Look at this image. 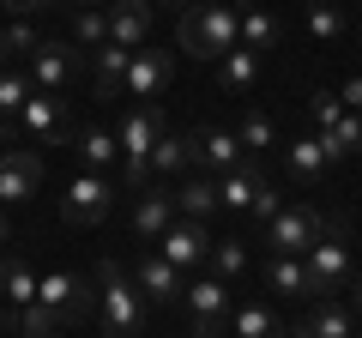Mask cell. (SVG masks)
Segmentation results:
<instances>
[{"label":"cell","instance_id":"e0dca14e","mask_svg":"<svg viewBox=\"0 0 362 338\" xmlns=\"http://www.w3.org/2000/svg\"><path fill=\"white\" fill-rule=\"evenodd\" d=\"M175 223V187H139V199H133V235L139 242H157V235Z\"/></svg>","mask_w":362,"mask_h":338},{"label":"cell","instance_id":"cb8c5ba5","mask_svg":"<svg viewBox=\"0 0 362 338\" xmlns=\"http://www.w3.org/2000/svg\"><path fill=\"white\" fill-rule=\"evenodd\" d=\"M230 338H290V326L266 302H242V308H230Z\"/></svg>","mask_w":362,"mask_h":338},{"label":"cell","instance_id":"5b68a950","mask_svg":"<svg viewBox=\"0 0 362 338\" xmlns=\"http://www.w3.org/2000/svg\"><path fill=\"white\" fill-rule=\"evenodd\" d=\"M302 266H308V290H314V302L338 296V290L350 284V242H344V223H338V218H326L320 242L302 254Z\"/></svg>","mask_w":362,"mask_h":338},{"label":"cell","instance_id":"ba28073f","mask_svg":"<svg viewBox=\"0 0 362 338\" xmlns=\"http://www.w3.org/2000/svg\"><path fill=\"white\" fill-rule=\"evenodd\" d=\"M109 206H115V182L109 175H73L66 182V194H61V218L73 223V230H90V223H103L109 218Z\"/></svg>","mask_w":362,"mask_h":338},{"label":"cell","instance_id":"7bdbcfd3","mask_svg":"<svg viewBox=\"0 0 362 338\" xmlns=\"http://www.w3.org/2000/svg\"><path fill=\"white\" fill-rule=\"evenodd\" d=\"M350 308H356V314H362V278H356V296H350Z\"/></svg>","mask_w":362,"mask_h":338},{"label":"cell","instance_id":"7a4b0ae2","mask_svg":"<svg viewBox=\"0 0 362 338\" xmlns=\"http://www.w3.org/2000/svg\"><path fill=\"white\" fill-rule=\"evenodd\" d=\"M163 109L157 103H133L127 115H121V127H115V139H121V182L139 194V187H151V151H157V139H163Z\"/></svg>","mask_w":362,"mask_h":338},{"label":"cell","instance_id":"8fae6325","mask_svg":"<svg viewBox=\"0 0 362 338\" xmlns=\"http://www.w3.org/2000/svg\"><path fill=\"white\" fill-rule=\"evenodd\" d=\"M157 254H163L175 272H194V266H206V254H211V230L194 223V218H175L163 235H157Z\"/></svg>","mask_w":362,"mask_h":338},{"label":"cell","instance_id":"c3c4849f","mask_svg":"<svg viewBox=\"0 0 362 338\" xmlns=\"http://www.w3.org/2000/svg\"><path fill=\"white\" fill-rule=\"evenodd\" d=\"M350 338H362V326H356V332H350Z\"/></svg>","mask_w":362,"mask_h":338},{"label":"cell","instance_id":"60d3db41","mask_svg":"<svg viewBox=\"0 0 362 338\" xmlns=\"http://www.w3.org/2000/svg\"><path fill=\"white\" fill-rule=\"evenodd\" d=\"M6 6H13L18 18H30V13H42V6H54V0H6Z\"/></svg>","mask_w":362,"mask_h":338},{"label":"cell","instance_id":"4dcf8cb0","mask_svg":"<svg viewBox=\"0 0 362 338\" xmlns=\"http://www.w3.org/2000/svg\"><path fill=\"white\" fill-rule=\"evenodd\" d=\"M235 139H242L247 157H254V151H272V145H278V121H272L266 109H247V115L235 121Z\"/></svg>","mask_w":362,"mask_h":338},{"label":"cell","instance_id":"277c9868","mask_svg":"<svg viewBox=\"0 0 362 338\" xmlns=\"http://www.w3.org/2000/svg\"><path fill=\"white\" fill-rule=\"evenodd\" d=\"M73 133V115H66V97L54 91H30V103L18 109V121L0 127V139H18V145H61Z\"/></svg>","mask_w":362,"mask_h":338},{"label":"cell","instance_id":"603a6c76","mask_svg":"<svg viewBox=\"0 0 362 338\" xmlns=\"http://www.w3.org/2000/svg\"><path fill=\"white\" fill-rule=\"evenodd\" d=\"M181 169H199V133H163L151 151V182L157 175H181Z\"/></svg>","mask_w":362,"mask_h":338},{"label":"cell","instance_id":"ee69618b","mask_svg":"<svg viewBox=\"0 0 362 338\" xmlns=\"http://www.w3.org/2000/svg\"><path fill=\"white\" fill-rule=\"evenodd\" d=\"M73 6H78V13H85V6H109V0H73Z\"/></svg>","mask_w":362,"mask_h":338},{"label":"cell","instance_id":"d4e9b609","mask_svg":"<svg viewBox=\"0 0 362 338\" xmlns=\"http://www.w3.org/2000/svg\"><path fill=\"white\" fill-rule=\"evenodd\" d=\"M218 85H223V91H230V97H247V91H254V85H259V54L235 42V49H230V54H223V61H218Z\"/></svg>","mask_w":362,"mask_h":338},{"label":"cell","instance_id":"b9f144b4","mask_svg":"<svg viewBox=\"0 0 362 338\" xmlns=\"http://www.w3.org/2000/svg\"><path fill=\"white\" fill-rule=\"evenodd\" d=\"M13 242V223H6V206H0V247Z\"/></svg>","mask_w":362,"mask_h":338},{"label":"cell","instance_id":"7dc6e473","mask_svg":"<svg viewBox=\"0 0 362 338\" xmlns=\"http://www.w3.org/2000/svg\"><path fill=\"white\" fill-rule=\"evenodd\" d=\"M0 338H18V332H0Z\"/></svg>","mask_w":362,"mask_h":338},{"label":"cell","instance_id":"6da1fadb","mask_svg":"<svg viewBox=\"0 0 362 338\" xmlns=\"http://www.w3.org/2000/svg\"><path fill=\"white\" fill-rule=\"evenodd\" d=\"M235 42H242V13L230 0H194L175 18V49L187 61H223Z\"/></svg>","mask_w":362,"mask_h":338},{"label":"cell","instance_id":"44dd1931","mask_svg":"<svg viewBox=\"0 0 362 338\" xmlns=\"http://www.w3.org/2000/svg\"><path fill=\"white\" fill-rule=\"evenodd\" d=\"M247 151L242 139H235V127H206L199 133V169H211V175H230V169H242Z\"/></svg>","mask_w":362,"mask_h":338},{"label":"cell","instance_id":"1f68e13d","mask_svg":"<svg viewBox=\"0 0 362 338\" xmlns=\"http://www.w3.org/2000/svg\"><path fill=\"white\" fill-rule=\"evenodd\" d=\"M272 42H278V18H272L266 6H242V49L266 54Z\"/></svg>","mask_w":362,"mask_h":338},{"label":"cell","instance_id":"d6986e66","mask_svg":"<svg viewBox=\"0 0 362 338\" xmlns=\"http://www.w3.org/2000/svg\"><path fill=\"white\" fill-rule=\"evenodd\" d=\"M0 332H18V338H61L66 320L49 308V302H30V308H0Z\"/></svg>","mask_w":362,"mask_h":338},{"label":"cell","instance_id":"ac0fdd59","mask_svg":"<svg viewBox=\"0 0 362 338\" xmlns=\"http://www.w3.org/2000/svg\"><path fill=\"white\" fill-rule=\"evenodd\" d=\"M103 13H109V42H115V49L133 54L151 37V0H109Z\"/></svg>","mask_w":362,"mask_h":338},{"label":"cell","instance_id":"2e32d148","mask_svg":"<svg viewBox=\"0 0 362 338\" xmlns=\"http://www.w3.org/2000/svg\"><path fill=\"white\" fill-rule=\"evenodd\" d=\"M356 320H362V314L350 308V302L326 296L320 308H308L296 326H290V338H350V332H356Z\"/></svg>","mask_w":362,"mask_h":338},{"label":"cell","instance_id":"ab89813d","mask_svg":"<svg viewBox=\"0 0 362 338\" xmlns=\"http://www.w3.org/2000/svg\"><path fill=\"white\" fill-rule=\"evenodd\" d=\"M338 97H344V109H350V115H362V78H350V85H344Z\"/></svg>","mask_w":362,"mask_h":338},{"label":"cell","instance_id":"484cf974","mask_svg":"<svg viewBox=\"0 0 362 338\" xmlns=\"http://www.w3.org/2000/svg\"><path fill=\"white\" fill-rule=\"evenodd\" d=\"M37 302V272H30L18 254L0 260V308H30Z\"/></svg>","mask_w":362,"mask_h":338},{"label":"cell","instance_id":"836d02e7","mask_svg":"<svg viewBox=\"0 0 362 338\" xmlns=\"http://www.w3.org/2000/svg\"><path fill=\"white\" fill-rule=\"evenodd\" d=\"M73 42H85V49H103V42H109V13H103V6L73 13Z\"/></svg>","mask_w":362,"mask_h":338},{"label":"cell","instance_id":"52a82bcc","mask_svg":"<svg viewBox=\"0 0 362 338\" xmlns=\"http://www.w3.org/2000/svg\"><path fill=\"white\" fill-rule=\"evenodd\" d=\"M181 308H187V332L194 338H223L230 332V284L223 278H194L181 290Z\"/></svg>","mask_w":362,"mask_h":338},{"label":"cell","instance_id":"3957f363","mask_svg":"<svg viewBox=\"0 0 362 338\" xmlns=\"http://www.w3.org/2000/svg\"><path fill=\"white\" fill-rule=\"evenodd\" d=\"M145 308H151V302L139 296V284H133L115 260L97 266V326H103L109 338H139Z\"/></svg>","mask_w":362,"mask_h":338},{"label":"cell","instance_id":"e575fe53","mask_svg":"<svg viewBox=\"0 0 362 338\" xmlns=\"http://www.w3.org/2000/svg\"><path fill=\"white\" fill-rule=\"evenodd\" d=\"M278 211H284V194H278V187H259V194H254V206H247V223H259V230H266V223L272 218H278Z\"/></svg>","mask_w":362,"mask_h":338},{"label":"cell","instance_id":"f6af8a7d","mask_svg":"<svg viewBox=\"0 0 362 338\" xmlns=\"http://www.w3.org/2000/svg\"><path fill=\"white\" fill-rule=\"evenodd\" d=\"M0 66H6V42H0Z\"/></svg>","mask_w":362,"mask_h":338},{"label":"cell","instance_id":"7c38bea8","mask_svg":"<svg viewBox=\"0 0 362 338\" xmlns=\"http://www.w3.org/2000/svg\"><path fill=\"white\" fill-rule=\"evenodd\" d=\"M42 187V151L30 145H6L0 151V206H18Z\"/></svg>","mask_w":362,"mask_h":338},{"label":"cell","instance_id":"f546056e","mask_svg":"<svg viewBox=\"0 0 362 338\" xmlns=\"http://www.w3.org/2000/svg\"><path fill=\"white\" fill-rule=\"evenodd\" d=\"M30 91H37V85H30L25 66H0V127H6V121H18V109L30 103Z\"/></svg>","mask_w":362,"mask_h":338},{"label":"cell","instance_id":"f35d334b","mask_svg":"<svg viewBox=\"0 0 362 338\" xmlns=\"http://www.w3.org/2000/svg\"><path fill=\"white\" fill-rule=\"evenodd\" d=\"M0 42H6V54H37V25H25V18H18V25H6L0 30Z\"/></svg>","mask_w":362,"mask_h":338},{"label":"cell","instance_id":"4316f807","mask_svg":"<svg viewBox=\"0 0 362 338\" xmlns=\"http://www.w3.org/2000/svg\"><path fill=\"white\" fill-rule=\"evenodd\" d=\"M73 151H78V163H85L90 175H103L109 163H121V139H115L109 127H85V133L73 139Z\"/></svg>","mask_w":362,"mask_h":338},{"label":"cell","instance_id":"d6a6232c","mask_svg":"<svg viewBox=\"0 0 362 338\" xmlns=\"http://www.w3.org/2000/svg\"><path fill=\"white\" fill-rule=\"evenodd\" d=\"M206 266H211V278H223V284H235V278L247 272V247L235 242V235H230V242H211Z\"/></svg>","mask_w":362,"mask_h":338},{"label":"cell","instance_id":"83f0119b","mask_svg":"<svg viewBox=\"0 0 362 338\" xmlns=\"http://www.w3.org/2000/svg\"><path fill=\"white\" fill-rule=\"evenodd\" d=\"M211 211H218V182H206V175H187V182L175 187V218L206 223Z\"/></svg>","mask_w":362,"mask_h":338},{"label":"cell","instance_id":"8d00e7d4","mask_svg":"<svg viewBox=\"0 0 362 338\" xmlns=\"http://www.w3.org/2000/svg\"><path fill=\"white\" fill-rule=\"evenodd\" d=\"M326 139L338 145V157H356V151H362V115H344L332 133H326Z\"/></svg>","mask_w":362,"mask_h":338},{"label":"cell","instance_id":"8992f818","mask_svg":"<svg viewBox=\"0 0 362 338\" xmlns=\"http://www.w3.org/2000/svg\"><path fill=\"white\" fill-rule=\"evenodd\" d=\"M37 302H49L66 326H78L97 314V278H78L73 266H54V272L37 278Z\"/></svg>","mask_w":362,"mask_h":338},{"label":"cell","instance_id":"4fadbf2b","mask_svg":"<svg viewBox=\"0 0 362 338\" xmlns=\"http://www.w3.org/2000/svg\"><path fill=\"white\" fill-rule=\"evenodd\" d=\"M169 78H175V61H169L163 49H133V61H127V85H121V97H139V103H157V97L169 91Z\"/></svg>","mask_w":362,"mask_h":338},{"label":"cell","instance_id":"d590c367","mask_svg":"<svg viewBox=\"0 0 362 338\" xmlns=\"http://www.w3.org/2000/svg\"><path fill=\"white\" fill-rule=\"evenodd\" d=\"M308 115H314V127H320V133H332L338 121L350 115V109H344V97H326V91H320V97L308 103Z\"/></svg>","mask_w":362,"mask_h":338},{"label":"cell","instance_id":"7402d4cb","mask_svg":"<svg viewBox=\"0 0 362 338\" xmlns=\"http://www.w3.org/2000/svg\"><path fill=\"white\" fill-rule=\"evenodd\" d=\"M266 187V169L247 157L242 169H230V175H218V211H247L254 206V194Z\"/></svg>","mask_w":362,"mask_h":338},{"label":"cell","instance_id":"74e56055","mask_svg":"<svg viewBox=\"0 0 362 338\" xmlns=\"http://www.w3.org/2000/svg\"><path fill=\"white\" fill-rule=\"evenodd\" d=\"M308 30H314V37H326V42H332L338 30H344V13H338L332 0H326V6H308Z\"/></svg>","mask_w":362,"mask_h":338},{"label":"cell","instance_id":"f1b7e54d","mask_svg":"<svg viewBox=\"0 0 362 338\" xmlns=\"http://www.w3.org/2000/svg\"><path fill=\"white\" fill-rule=\"evenodd\" d=\"M266 290H278V296H302V302H308V296H314V290H308V266L290 260V254H272V260H266Z\"/></svg>","mask_w":362,"mask_h":338},{"label":"cell","instance_id":"ffe728a7","mask_svg":"<svg viewBox=\"0 0 362 338\" xmlns=\"http://www.w3.org/2000/svg\"><path fill=\"white\" fill-rule=\"evenodd\" d=\"M127 49H115V42H103V49H90V91H97V103H109V97H121V85H127Z\"/></svg>","mask_w":362,"mask_h":338},{"label":"cell","instance_id":"9c48e42d","mask_svg":"<svg viewBox=\"0 0 362 338\" xmlns=\"http://www.w3.org/2000/svg\"><path fill=\"white\" fill-rule=\"evenodd\" d=\"M320 230H326V218L314 206H284L278 218L266 223V242H272V254H290V260H302L314 242H320Z\"/></svg>","mask_w":362,"mask_h":338},{"label":"cell","instance_id":"30bf717a","mask_svg":"<svg viewBox=\"0 0 362 338\" xmlns=\"http://www.w3.org/2000/svg\"><path fill=\"white\" fill-rule=\"evenodd\" d=\"M332 163H338V145L326 139V133H302V139L284 145V169H290V182H296V187H320Z\"/></svg>","mask_w":362,"mask_h":338},{"label":"cell","instance_id":"681fc988","mask_svg":"<svg viewBox=\"0 0 362 338\" xmlns=\"http://www.w3.org/2000/svg\"><path fill=\"white\" fill-rule=\"evenodd\" d=\"M175 6H181V0H175Z\"/></svg>","mask_w":362,"mask_h":338},{"label":"cell","instance_id":"5bb4252c","mask_svg":"<svg viewBox=\"0 0 362 338\" xmlns=\"http://www.w3.org/2000/svg\"><path fill=\"white\" fill-rule=\"evenodd\" d=\"M127 278L139 284V296H145V302H157V308H175V302H181V290H187V272H175V266H169L163 254H139Z\"/></svg>","mask_w":362,"mask_h":338},{"label":"cell","instance_id":"bcb514c9","mask_svg":"<svg viewBox=\"0 0 362 338\" xmlns=\"http://www.w3.org/2000/svg\"><path fill=\"white\" fill-rule=\"evenodd\" d=\"M308 6H326V0H308Z\"/></svg>","mask_w":362,"mask_h":338},{"label":"cell","instance_id":"9a60e30c","mask_svg":"<svg viewBox=\"0 0 362 338\" xmlns=\"http://www.w3.org/2000/svg\"><path fill=\"white\" fill-rule=\"evenodd\" d=\"M25 73H30L37 91H54V97H61L66 85H73V73H78V49H73V42H37V54L25 61Z\"/></svg>","mask_w":362,"mask_h":338}]
</instances>
